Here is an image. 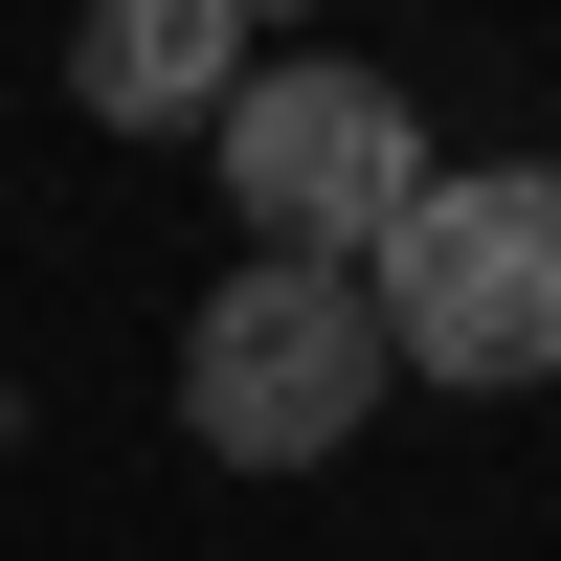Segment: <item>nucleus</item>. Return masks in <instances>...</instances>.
Listing matches in <instances>:
<instances>
[{"label":"nucleus","mask_w":561,"mask_h":561,"mask_svg":"<svg viewBox=\"0 0 561 561\" xmlns=\"http://www.w3.org/2000/svg\"><path fill=\"white\" fill-rule=\"evenodd\" d=\"M359 314H382V359L449 382V404L561 382V158H427V203L359 248Z\"/></svg>","instance_id":"f257e3e1"},{"label":"nucleus","mask_w":561,"mask_h":561,"mask_svg":"<svg viewBox=\"0 0 561 561\" xmlns=\"http://www.w3.org/2000/svg\"><path fill=\"white\" fill-rule=\"evenodd\" d=\"M203 180H225V225H248L270 270H359L404 203H427V113H404L359 45H270V68L203 113Z\"/></svg>","instance_id":"f03ea898"},{"label":"nucleus","mask_w":561,"mask_h":561,"mask_svg":"<svg viewBox=\"0 0 561 561\" xmlns=\"http://www.w3.org/2000/svg\"><path fill=\"white\" fill-rule=\"evenodd\" d=\"M382 314H359V270H225L203 314H180V427L225 449V472H337L359 427H382Z\"/></svg>","instance_id":"7ed1b4c3"},{"label":"nucleus","mask_w":561,"mask_h":561,"mask_svg":"<svg viewBox=\"0 0 561 561\" xmlns=\"http://www.w3.org/2000/svg\"><path fill=\"white\" fill-rule=\"evenodd\" d=\"M248 68H270L248 0H90V23H68V90H90L113 135H203Z\"/></svg>","instance_id":"20e7f679"},{"label":"nucleus","mask_w":561,"mask_h":561,"mask_svg":"<svg viewBox=\"0 0 561 561\" xmlns=\"http://www.w3.org/2000/svg\"><path fill=\"white\" fill-rule=\"evenodd\" d=\"M0 449H23V359H0Z\"/></svg>","instance_id":"39448f33"},{"label":"nucleus","mask_w":561,"mask_h":561,"mask_svg":"<svg viewBox=\"0 0 561 561\" xmlns=\"http://www.w3.org/2000/svg\"><path fill=\"white\" fill-rule=\"evenodd\" d=\"M270 23H314V0H248V45H270Z\"/></svg>","instance_id":"423d86ee"}]
</instances>
